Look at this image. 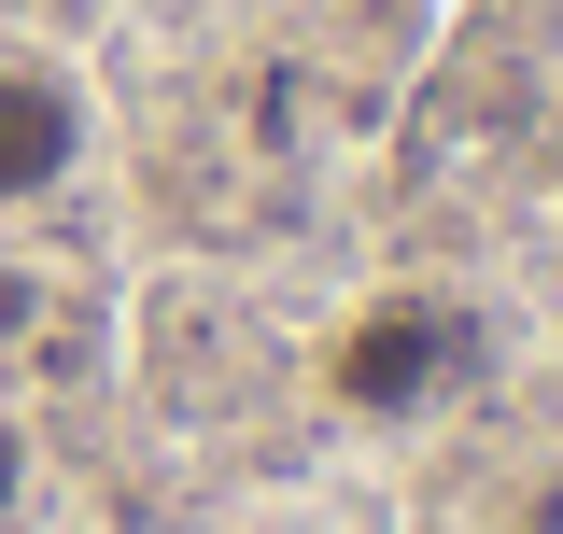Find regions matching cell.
I'll list each match as a JSON object with an SVG mask.
<instances>
[{
    "label": "cell",
    "mask_w": 563,
    "mask_h": 534,
    "mask_svg": "<svg viewBox=\"0 0 563 534\" xmlns=\"http://www.w3.org/2000/svg\"><path fill=\"white\" fill-rule=\"evenodd\" d=\"M465 366H479V310L437 296V281H380V296L339 310V337H324V408H339V422H422Z\"/></svg>",
    "instance_id": "obj_1"
},
{
    "label": "cell",
    "mask_w": 563,
    "mask_h": 534,
    "mask_svg": "<svg viewBox=\"0 0 563 534\" xmlns=\"http://www.w3.org/2000/svg\"><path fill=\"white\" fill-rule=\"evenodd\" d=\"M85 155H99V99H85V70L0 43V211L70 198V183H85Z\"/></svg>",
    "instance_id": "obj_2"
},
{
    "label": "cell",
    "mask_w": 563,
    "mask_h": 534,
    "mask_svg": "<svg viewBox=\"0 0 563 534\" xmlns=\"http://www.w3.org/2000/svg\"><path fill=\"white\" fill-rule=\"evenodd\" d=\"M29 492H43V422H29V408L0 394V534L29 521Z\"/></svg>",
    "instance_id": "obj_3"
},
{
    "label": "cell",
    "mask_w": 563,
    "mask_h": 534,
    "mask_svg": "<svg viewBox=\"0 0 563 534\" xmlns=\"http://www.w3.org/2000/svg\"><path fill=\"white\" fill-rule=\"evenodd\" d=\"M29 324H43V267H14V254H0V352H14Z\"/></svg>",
    "instance_id": "obj_4"
}]
</instances>
